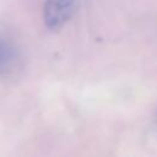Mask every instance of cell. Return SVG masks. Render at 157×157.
I'll use <instances>...</instances> for the list:
<instances>
[{"mask_svg": "<svg viewBox=\"0 0 157 157\" xmlns=\"http://www.w3.org/2000/svg\"><path fill=\"white\" fill-rule=\"evenodd\" d=\"M78 0H47L44 5V22L52 31L60 29L74 15Z\"/></svg>", "mask_w": 157, "mask_h": 157, "instance_id": "6da1fadb", "label": "cell"}, {"mask_svg": "<svg viewBox=\"0 0 157 157\" xmlns=\"http://www.w3.org/2000/svg\"><path fill=\"white\" fill-rule=\"evenodd\" d=\"M15 59V53L7 43L0 40V72L6 70L7 66Z\"/></svg>", "mask_w": 157, "mask_h": 157, "instance_id": "7a4b0ae2", "label": "cell"}]
</instances>
